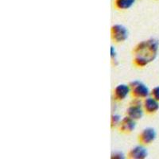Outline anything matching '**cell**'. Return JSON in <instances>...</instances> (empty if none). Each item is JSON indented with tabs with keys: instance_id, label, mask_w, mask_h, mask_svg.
<instances>
[{
	"instance_id": "6da1fadb",
	"label": "cell",
	"mask_w": 159,
	"mask_h": 159,
	"mask_svg": "<svg viewBox=\"0 0 159 159\" xmlns=\"http://www.w3.org/2000/svg\"><path fill=\"white\" fill-rule=\"evenodd\" d=\"M159 43L155 39L140 42L134 49V64L137 67H144L157 57Z\"/></svg>"
},
{
	"instance_id": "7a4b0ae2",
	"label": "cell",
	"mask_w": 159,
	"mask_h": 159,
	"mask_svg": "<svg viewBox=\"0 0 159 159\" xmlns=\"http://www.w3.org/2000/svg\"><path fill=\"white\" fill-rule=\"evenodd\" d=\"M129 86L130 88L131 95L134 98L143 99V98L148 97V96L150 95V90H149L148 87L139 80L131 81Z\"/></svg>"
},
{
	"instance_id": "3957f363",
	"label": "cell",
	"mask_w": 159,
	"mask_h": 159,
	"mask_svg": "<svg viewBox=\"0 0 159 159\" xmlns=\"http://www.w3.org/2000/svg\"><path fill=\"white\" fill-rule=\"evenodd\" d=\"M111 38L114 42H123L128 38V31L124 25L116 24L111 27Z\"/></svg>"
},
{
	"instance_id": "277c9868",
	"label": "cell",
	"mask_w": 159,
	"mask_h": 159,
	"mask_svg": "<svg viewBox=\"0 0 159 159\" xmlns=\"http://www.w3.org/2000/svg\"><path fill=\"white\" fill-rule=\"evenodd\" d=\"M156 139V131L151 127L145 128L139 136V141L145 145L150 144Z\"/></svg>"
},
{
	"instance_id": "5b68a950",
	"label": "cell",
	"mask_w": 159,
	"mask_h": 159,
	"mask_svg": "<svg viewBox=\"0 0 159 159\" xmlns=\"http://www.w3.org/2000/svg\"><path fill=\"white\" fill-rule=\"evenodd\" d=\"M136 127L135 120L129 116L123 118L119 123V130L123 133H130Z\"/></svg>"
},
{
	"instance_id": "8992f818",
	"label": "cell",
	"mask_w": 159,
	"mask_h": 159,
	"mask_svg": "<svg viewBox=\"0 0 159 159\" xmlns=\"http://www.w3.org/2000/svg\"><path fill=\"white\" fill-rule=\"evenodd\" d=\"M129 92H130V88L129 85L121 84L116 86L114 89V98L116 100H123L128 96Z\"/></svg>"
},
{
	"instance_id": "52a82bcc",
	"label": "cell",
	"mask_w": 159,
	"mask_h": 159,
	"mask_svg": "<svg viewBox=\"0 0 159 159\" xmlns=\"http://www.w3.org/2000/svg\"><path fill=\"white\" fill-rule=\"evenodd\" d=\"M143 107L147 113H150V114L154 113L159 109L158 101L154 97L145 98V100L143 102Z\"/></svg>"
},
{
	"instance_id": "ba28073f",
	"label": "cell",
	"mask_w": 159,
	"mask_h": 159,
	"mask_svg": "<svg viewBox=\"0 0 159 159\" xmlns=\"http://www.w3.org/2000/svg\"><path fill=\"white\" fill-rule=\"evenodd\" d=\"M147 149L142 146H137V147L132 148L128 154V157L132 159H144L147 157Z\"/></svg>"
},
{
	"instance_id": "9c48e42d",
	"label": "cell",
	"mask_w": 159,
	"mask_h": 159,
	"mask_svg": "<svg viewBox=\"0 0 159 159\" xmlns=\"http://www.w3.org/2000/svg\"><path fill=\"white\" fill-rule=\"evenodd\" d=\"M127 116L130 117L134 120L141 119L143 116V111L142 109V106L130 104V107L127 110Z\"/></svg>"
},
{
	"instance_id": "30bf717a",
	"label": "cell",
	"mask_w": 159,
	"mask_h": 159,
	"mask_svg": "<svg viewBox=\"0 0 159 159\" xmlns=\"http://www.w3.org/2000/svg\"><path fill=\"white\" fill-rule=\"evenodd\" d=\"M135 0H116V5L119 9L126 10L132 7Z\"/></svg>"
},
{
	"instance_id": "8fae6325",
	"label": "cell",
	"mask_w": 159,
	"mask_h": 159,
	"mask_svg": "<svg viewBox=\"0 0 159 159\" xmlns=\"http://www.w3.org/2000/svg\"><path fill=\"white\" fill-rule=\"evenodd\" d=\"M121 121V118L119 115H113L111 116V127H116L118 124H119Z\"/></svg>"
},
{
	"instance_id": "7c38bea8",
	"label": "cell",
	"mask_w": 159,
	"mask_h": 159,
	"mask_svg": "<svg viewBox=\"0 0 159 159\" xmlns=\"http://www.w3.org/2000/svg\"><path fill=\"white\" fill-rule=\"evenodd\" d=\"M151 95L154 99L159 101V86H157L154 89H153V90L151 91Z\"/></svg>"
},
{
	"instance_id": "4fadbf2b",
	"label": "cell",
	"mask_w": 159,
	"mask_h": 159,
	"mask_svg": "<svg viewBox=\"0 0 159 159\" xmlns=\"http://www.w3.org/2000/svg\"><path fill=\"white\" fill-rule=\"evenodd\" d=\"M111 158H115V159H121V158H124V155H123V153L121 152H114V153H112L111 154Z\"/></svg>"
},
{
	"instance_id": "5bb4252c",
	"label": "cell",
	"mask_w": 159,
	"mask_h": 159,
	"mask_svg": "<svg viewBox=\"0 0 159 159\" xmlns=\"http://www.w3.org/2000/svg\"><path fill=\"white\" fill-rule=\"evenodd\" d=\"M116 56V49H115V48L113 47V46H111V57L112 59H115Z\"/></svg>"
}]
</instances>
